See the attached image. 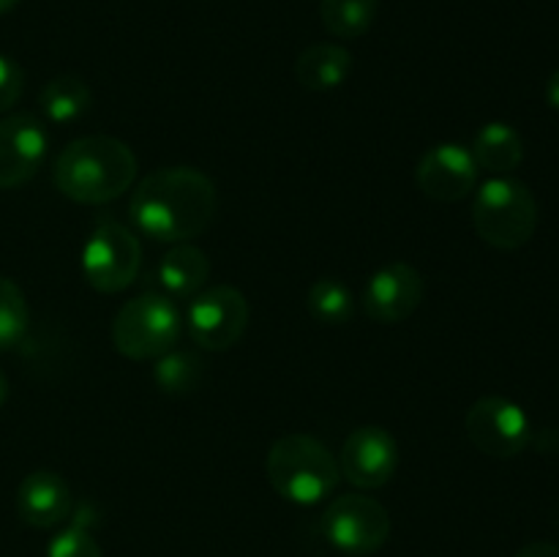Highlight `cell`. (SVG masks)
Listing matches in <instances>:
<instances>
[{"label": "cell", "mask_w": 559, "mask_h": 557, "mask_svg": "<svg viewBox=\"0 0 559 557\" xmlns=\"http://www.w3.org/2000/svg\"><path fill=\"white\" fill-rule=\"evenodd\" d=\"M249 300L233 284H216L191 298L186 328L197 347L224 353L235 347L249 328Z\"/></svg>", "instance_id": "8"}, {"label": "cell", "mask_w": 559, "mask_h": 557, "mask_svg": "<svg viewBox=\"0 0 559 557\" xmlns=\"http://www.w3.org/2000/svg\"><path fill=\"white\" fill-rule=\"evenodd\" d=\"M469 153H473L478 169H486L491 175H511L524 162V142L511 123L491 120V123L480 126L478 134L473 137Z\"/></svg>", "instance_id": "17"}, {"label": "cell", "mask_w": 559, "mask_h": 557, "mask_svg": "<svg viewBox=\"0 0 559 557\" xmlns=\"http://www.w3.org/2000/svg\"><path fill=\"white\" fill-rule=\"evenodd\" d=\"M544 96H546V104H549L551 109H557V112H559V69L549 76V80H546Z\"/></svg>", "instance_id": "26"}, {"label": "cell", "mask_w": 559, "mask_h": 557, "mask_svg": "<svg viewBox=\"0 0 559 557\" xmlns=\"http://www.w3.org/2000/svg\"><path fill=\"white\" fill-rule=\"evenodd\" d=\"M415 183L429 200L462 202L478 186V164L469 147L459 142H440L420 156Z\"/></svg>", "instance_id": "13"}, {"label": "cell", "mask_w": 559, "mask_h": 557, "mask_svg": "<svg viewBox=\"0 0 559 557\" xmlns=\"http://www.w3.org/2000/svg\"><path fill=\"white\" fill-rule=\"evenodd\" d=\"M47 557H104V552L85 524H71L49 541Z\"/></svg>", "instance_id": "23"}, {"label": "cell", "mask_w": 559, "mask_h": 557, "mask_svg": "<svg viewBox=\"0 0 559 557\" xmlns=\"http://www.w3.org/2000/svg\"><path fill=\"white\" fill-rule=\"evenodd\" d=\"M207 276H211V260L194 244H175L158 260L156 273H153L156 287L167 298H194L207 284Z\"/></svg>", "instance_id": "15"}, {"label": "cell", "mask_w": 559, "mask_h": 557, "mask_svg": "<svg viewBox=\"0 0 559 557\" xmlns=\"http://www.w3.org/2000/svg\"><path fill=\"white\" fill-rule=\"evenodd\" d=\"M16 3H20V0H0V14H5V11L14 9Z\"/></svg>", "instance_id": "28"}, {"label": "cell", "mask_w": 559, "mask_h": 557, "mask_svg": "<svg viewBox=\"0 0 559 557\" xmlns=\"http://www.w3.org/2000/svg\"><path fill=\"white\" fill-rule=\"evenodd\" d=\"M426 295V282L420 271L409 262H388L366 282L360 306L366 317L380 325H396L415 315Z\"/></svg>", "instance_id": "11"}, {"label": "cell", "mask_w": 559, "mask_h": 557, "mask_svg": "<svg viewBox=\"0 0 559 557\" xmlns=\"http://www.w3.org/2000/svg\"><path fill=\"white\" fill-rule=\"evenodd\" d=\"M49 137L31 112H11L0 120V189L25 186L47 158Z\"/></svg>", "instance_id": "12"}, {"label": "cell", "mask_w": 559, "mask_h": 557, "mask_svg": "<svg viewBox=\"0 0 559 557\" xmlns=\"http://www.w3.org/2000/svg\"><path fill=\"white\" fill-rule=\"evenodd\" d=\"M216 205V186L202 169L164 167L131 191L129 216L151 240L189 244L211 227Z\"/></svg>", "instance_id": "1"}, {"label": "cell", "mask_w": 559, "mask_h": 557, "mask_svg": "<svg viewBox=\"0 0 559 557\" xmlns=\"http://www.w3.org/2000/svg\"><path fill=\"white\" fill-rule=\"evenodd\" d=\"M469 442L495 459H513L533 440V424L516 402L506 396H484L464 418Z\"/></svg>", "instance_id": "9"}, {"label": "cell", "mask_w": 559, "mask_h": 557, "mask_svg": "<svg viewBox=\"0 0 559 557\" xmlns=\"http://www.w3.org/2000/svg\"><path fill=\"white\" fill-rule=\"evenodd\" d=\"M336 459L344 481L364 491L382 489L399 467L396 437L382 426H358L342 442Z\"/></svg>", "instance_id": "10"}, {"label": "cell", "mask_w": 559, "mask_h": 557, "mask_svg": "<svg viewBox=\"0 0 559 557\" xmlns=\"http://www.w3.org/2000/svg\"><path fill=\"white\" fill-rule=\"evenodd\" d=\"M22 87H25V74H22V69L11 58L0 55V115H5L16 102H20Z\"/></svg>", "instance_id": "24"}, {"label": "cell", "mask_w": 559, "mask_h": 557, "mask_svg": "<svg viewBox=\"0 0 559 557\" xmlns=\"http://www.w3.org/2000/svg\"><path fill=\"white\" fill-rule=\"evenodd\" d=\"M306 309L320 325H344L355 315V295L338 278H317L306 293Z\"/></svg>", "instance_id": "20"}, {"label": "cell", "mask_w": 559, "mask_h": 557, "mask_svg": "<svg viewBox=\"0 0 559 557\" xmlns=\"http://www.w3.org/2000/svg\"><path fill=\"white\" fill-rule=\"evenodd\" d=\"M153 380L164 393H189L200 386L202 380V360L200 355L183 353V349H169L153 366Z\"/></svg>", "instance_id": "21"}, {"label": "cell", "mask_w": 559, "mask_h": 557, "mask_svg": "<svg viewBox=\"0 0 559 557\" xmlns=\"http://www.w3.org/2000/svg\"><path fill=\"white\" fill-rule=\"evenodd\" d=\"M265 473L273 491L293 506H320L342 481L338 459L314 435L289 431L271 446Z\"/></svg>", "instance_id": "3"}, {"label": "cell", "mask_w": 559, "mask_h": 557, "mask_svg": "<svg viewBox=\"0 0 559 557\" xmlns=\"http://www.w3.org/2000/svg\"><path fill=\"white\" fill-rule=\"evenodd\" d=\"M380 0H320V20L331 36L353 42L371 31Z\"/></svg>", "instance_id": "19"}, {"label": "cell", "mask_w": 559, "mask_h": 557, "mask_svg": "<svg viewBox=\"0 0 559 557\" xmlns=\"http://www.w3.org/2000/svg\"><path fill=\"white\" fill-rule=\"evenodd\" d=\"M5 399H9V380H5V375L0 371V407L5 404Z\"/></svg>", "instance_id": "27"}, {"label": "cell", "mask_w": 559, "mask_h": 557, "mask_svg": "<svg viewBox=\"0 0 559 557\" xmlns=\"http://www.w3.org/2000/svg\"><path fill=\"white\" fill-rule=\"evenodd\" d=\"M322 535L333 549L344 555H371L391 538V513L374 497L349 495L336 497L322 513Z\"/></svg>", "instance_id": "6"}, {"label": "cell", "mask_w": 559, "mask_h": 557, "mask_svg": "<svg viewBox=\"0 0 559 557\" xmlns=\"http://www.w3.org/2000/svg\"><path fill=\"white\" fill-rule=\"evenodd\" d=\"M140 164L123 140L91 134L71 140L55 158V189L80 205H107L134 186Z\"/></svg>", "instance_id": "2"}, {"label": "cell", "mask_w": 559, "mask_h": 557, "mask_svg": "<svg viewBox=\"0 0 559 557\" xmlns=\"http://www.w3.org/2000/svg\"><path fill=\"white\" fill-rule=\"evenodd\" d=\"M183 317L167 295L147 293L126 300L115 315L109 336L115 349L129 360H156L175 349Z\"/></svg>", "instance_id": "5"}, {"label": "cell", "mask_w": 559, "mask_h": 557, "mask_svg": "<svg viewBox=\"0 0 559 557\" xmlns=\"http://www.w3.org/2000/svg\"><path fill=\"white\" fill-rule=\"evenodd\" d=\"M93 93L87 82L76 74H60L52 76L47 85L38 93V107L49 123H74L82 115L91 109Z\"/></svg>", "instance_id": "18"}, {"label": "cell", "mask_w": 559, "mask_h": 557, "mask_svg": "<svg viewBox=\"0 0 559 557\" xmlns=\"http://www.w3.org/2000/svg\"><path fill=\"white\" fill-rule=\"evenodd\" d=\"M31 328L27 298L16 282L0 276V353L16 347Z\"/></svg>", "instance_id": "22"}, {"label": "cell", "mask_w": 559, "mask_h": 557, "mask_svg": "<svg viewBox=\"0 0 559 557\" xmlns=\"http://www.w3.org/2000/svg\"><path fill=\"white\" fill-rule=\"evenodd\" d=\"M142 268V244L129 227L102 222L82 249V273L96 293L115 295L134 284Z\"/></svg>", "instance_id": "7"}, {"label": "cell", "mask_w": 559, "mask_h": 557, "mask_svg": "<svg viewBox=\"0 0 559 557\" xmlns=\"http://www.w3.org/2000/svg\"><path fill=\"white\" fill-rule=\"evenodd\" d=\"M349 71H353V55L344 44H311L295 60V80L300 82V87L314 93L336 91L347 82Z\"/></svg>", "instance_id": "16"}, {"label": "cell", "mask_w": 559, "mask_h": 557, "mask_svg": "<svg viewBox=\"0 0 559 557\" xmlns=\"http://www.w3.org/2000/svg\"><path fill=\"white\" fill-rule=\"evenodd\" d=\"M516 557H559V546L551 541H530L519 549Z\"/></svg>", "instance_id": "25"}, {"label": "cell", "mask_w": 559, "mask_h": 557, "mask_svg": "<svg viewBox=\"0 0 559 557\" xmlns=\"http://www.w3.org/2000/svg\"><path fill=\"white\" fill-rule=\"evenodd\" d=\"M74 506L69 484L55 470H33L16 486V513L27 528L49 530L66 522Z\"/></svg>", "instance_id": "14"}, {"label": "cell", "mask_w": 559, "mask_h": 557, "mask_svg": "<svg viewBox=\"0 0 559 557\" xmlns=\"http://www.w3.org/2000/svg\"><path fill=\"white\" fill-rule=\"evenodd\" d=\"M473 224L491 249L516 251L538 229V202L527 183L511 175H495L475 191Z\"/></svg>", "instance_id": "4"}]
</instances>
